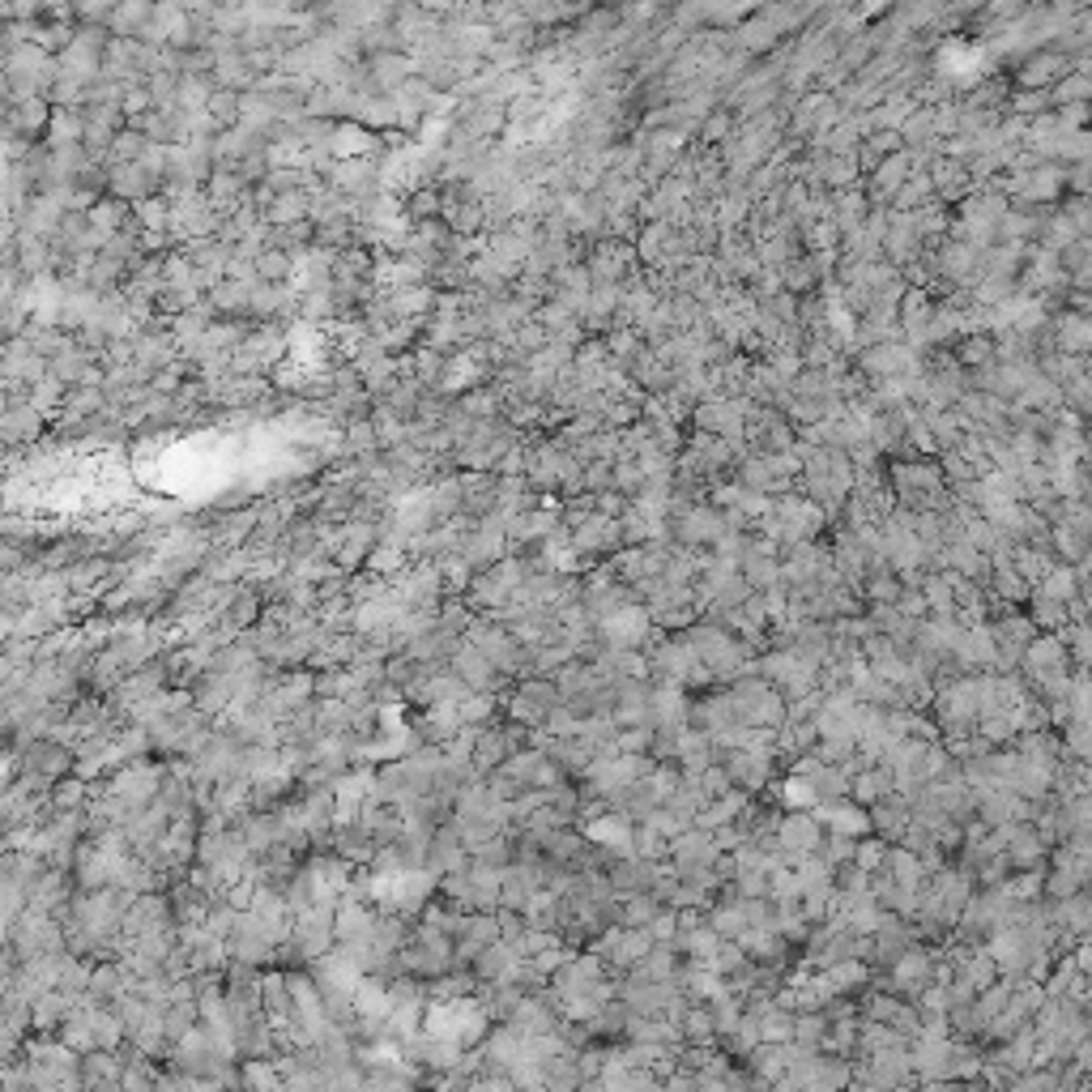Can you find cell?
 <instances>
[{
  "label": "cell",
  "mask_w": 1092,
  "mask_h": 1092,
  "mask_svg": "<svg viewBox=\"0 0 1092 1092\" xmlns=\"http://www.w3.org/2000/svg\"><path fill=\"white\" fill-rule=\"evenodd\" d=\"M1050 338H1054V350H1058V354L1084 359V354H1088V342H1092V329H1088V321H1084V311H1062L1058 321H1050Z\"/></svg>",
  "instance_id": "obj_17"
},
{
  "label": "cell",
  "mask_w": 1092,
  "mask_h": 1092,
  "mask_svg": "<svg viewBox=\"0 0 1092 1092\" xmlns=\"http://www.w3.org/2000/svg\"><path fill=\"white\" fill-rule=\"evenodd\" d=\"M649 952H653V939L644 926H611L593 939V956L615 973H632Z\"/></svg>",
  "instance_id": "obj_3"
},
{
  "label": "cell",
  "mask_w": 1092,
  "mask_h": 1092,
  "mask_svg": "<svg viewBox=\"0 0 1092 1092\" xmlns=\"http://www.w3.org/2000/svg\"><path fill=\"white\" fill-rule=\"evenodd\" d=\"M533 1092H542V1088H533Z\"/></svg>",
  "instance_id": "obj_34"
},
{
  "label": "cell",
  "mask_w": 1092,
  "mask_h": 1092,
  "mask_svg": "<svg viewBox=\"0 0 1092 1092\" xmlns=\"http://www.w3.org/2000/svg\"><path fill=\"white\" fill-rule=\"evenodd\" d=\"M1012 111H1016V120H1037V116H1045V111H1054V103H1050V91H1020L1016 99H1012Z\"/></svg>",
  "instance_id": "obj_27"
},
{
  "label": "cell",
  "mask_w": 1092,
  "mask_h": 1092,
  "mask_svg": "<svg viewBox=\"0 0 1092 1092\" xmlns=\"http://www.w3.org/2000/svg\"><path fill=\"white\" fill-rule=\"evenodd\" d=\"M615 751H619V755H649V751H653V730H649V726H636V730H619V739H615Z\"/></svg>",
  "instance_id": "obj_30"
},
{
  "label": "cell",
  "mask_w": 1092,
  "mask_h": 1092,
  "mask_svg": "<svg viewBox=\"0 0 1092 1092\" xmlns=\"http://www.w3.org/2000/svg\"><path fill=\"white\" fill-rule=\"evenodd\" d=\"M1045 854H1050V845L1041 841V832L1033 828V823H1008V828H1002V862H1008L1012 875L1041 866Z\"/></svg>",
  "instance_id": "obj_8"
},
{
  "label": "cell",
  "mask_w": 1092,
  "mask_h": 1092,
  "mask_svg": "<svg viewBox=\"0 0 1092 1092\" xmlns=\"http://www.w3.org/2000/svg\"><path fill=\"white\" fill-rule=\"evenodd\" d=\"M679 1041L687 1050H712L717 1045V1024H712L708 1008H687L679 1016Z\"/></svg>",
  "instance_id": "obj_21"
},
{
  "label": "cell",
  "mask_w": 1092,
  "mask_h": 1092,
  "mask_svg": "<svg viewBox=\"0 0 1092 1092\" xmlns=\"http://www.w3.org/2000/svg\"><path fill=\"white\" fill-rule=\"evenodd\" d=\"M662 909H666V905H657L653 893H644V897H623V901H619V926H649Z\"/></svg>",
  "instance_id": "obj_26"
},
{
  "label": "cell",
  "mask_w": 1092,
  "mask_h": 1092,
  "mask_svg": "<svg viewBox=\"0 0 1092 1092\" xmlns=\"http://www.w3.org/2000/svg\"><path fill=\"white\" fill-rule=\"evenodd\" d=\"M662 875V862H644L636 854H623L607 866V887L623 901V897H644V893H653V883Z\"/></svg>",
  "instance_id": "obj_7"
},
{
  "label": "cell",
  "mask_w": 1092,
  "mask_h": 1092,
  "mask_svg": "<svg viewBox=\"0 0 1092 1092\" xmlns=\"http://www.w3.org/2000/svg\"><path fill=\"white\" fill-rule=\"evenodd\" d=\"M747 807H751V794H743V790H726L722 798H712L708 807L696 815V828H704V832L726 828V823H734Z\"/></svg>",
  "instance_id": "obj_19"
},
{
  "label": "cell",
  "mask_w": 1092,
  "mask_h": 1092,
  "mask_svg": "<svg viewBox=\"0 0 1092 1092\" xmlns=\"http://www.w3.org/2000/svg\"><path fill=\"white\" fill-rule=\"evenodd\" d=\"M696 1088H700V1076L683 1072V1067H675V1072L662 1076V1092H696Z\"/></svg>",
  "instance_id": "obj_31"
},
{
  "label": "cell",
  "mask_w": 1092,
  "mask_h": 1092,
  "mask_svg": "<svg viewBox=\"0 0 1092 1092\" xmlns=\"http://www.w3.org/2000/svg\"><path fill=\"white\" fill-rule=\"evenodd\" d=\"M854 1072H862V1076L871 1080L879 1092H887V1088H901V1084H909V1080H913L909 1045H887V1050H879V1054H871L866 1062H858Z\"/></svg>",
  "instance_id": "obj_9"
},
{
  "label": "cell",
  "mask_w": 1092,
  "mask_h": 1092,
  "mask_svg": "<svg viewBox=\"0 0 1092 1092\" xmlns=\"http://www.w3.org/2000/svg\"><path fill=\"white\" fill-rule=\"evenodd\" d=\"M815 819L828 828L832 837H850V841H862V837H871V815H866V807H858V802L850 798H841V802H828V807H819Z\"/></svg>",
  "instance_id": "obj_11"
},
{
  "label": "cell",
  "mask_w": 1092,
  "mask_h": 1092,
  "mask_svg": "<svg viewBox=\"0 0 1092 1092\" xmlns=\"http://www.w3.org/2000/svg\"><path fill=\"white\" fill-rule=\"evenodd\" d=\"M866 196L862 188H845V192H832V206H828V222L837 227V235H850L866 222Z\"/></svg>",
  "instance_id": "obj_20"
},
{
  "label": "cell",
  "mask_w": 1092,
  "mask_h": 1092,
  "mask_svg": "<svg viewBox=\"0 0 1092 1092\" xmlns=\"http://www.w3.org/2000/svg\"><path fill=\"white\" fill-rule=\"evenodd\" d=\"M734 128H739V120H734L730 111H708V116L700 120L704 141H712V146H726V141L734 137Z\"/></svg>",
  "instance_id": "obj_28"
},
{
  "label": "cell",
  "mask_w": 1092,
  "mask_h": 1092,
  "mask_svg": "<svg viewBox=\"0 0 1092 1092\" xmlns=\"http://www.w3.org/2000/svg\"><path fill=\"white\" fill-rule=\"evenodd\" d=\"M819 845H823V823L807 811H786L782 819H777V828H772V850L777 858H782L786 866L802 862V858H811L819 854Z\"/></svg>",
  "instance_id": "obj_4"
},
{
  "label": "cell",
  "mask_w": 1092,
  "mask_h": 1092,
  "mask_svg": "<svg viewBox=\"0 0 1092 1092\" xmlns=\"http://www.w3.org/2000/svg\"><path fill=\"white\" fill-rule=\"evenodd\" d=\"M683 640L692 644L696 662L712 679H743V675H755V662L747 657V644L734 636L722 623H692V628L683 632Z\"/></svg>",
  "instance_id": "obj_1"
},
{
  "label": "cell",
  "mask_w": 1092,
  "mask_h": 1092,
  "mask_svg": "<svg viewBox=\"0 0 1092 1092\" xmlns=\"http://www.w3.org/2000/svg\"><path fill=\"white\" fill-rule=\"evenodd\" d=\"M542 1092H576L581 1088V1067H576V1050H560L555 1058H547L542 1067Z\"/></svg>",
  "instance_id": "obj_23"
},
{
  "label": "cell",
  "mask_w": 1092,
  "mask_h": 1092,
  "mask_svg": "<svg viewBox=\"0 0 1092 1092\" xmlns=\"http://www.w3.org/2000/svg\"><path fill=\"white\" fill-rule=\"evenodd\" d=\"M883 858H887V845H883L879 837H862V841L854 845V866H858V871H866V875L879 871Z\"/></svg>",
  "instance_id": "obj_29"
},
{
  "label": "cell",
  "mask_w": 1092,
  "mask_h": 1092,
  "mask_svg": "<svg viewBox=\"0 0 1092 1092\" xmlns=\"http://www.w3.org/2000/svg\"><path fill=\"white\" fill-rule=\"evenodd\" d=\"M897 786H893V772H887L883 764H862L854 777H850V802H858V807H875L879 798H887Z\"/></svg>",
  "instance_id": "obj_18"
},
{
  "label": "cell",
  "mask_w": 1092,
  "mask_h": 1092,
  "mask_svg": "<svg viewBox=\"0 0 1092 1092\" xmlns=\"http://www.w3.org/2000/svg\"><path fill=\"white\" fill-rule=\"evenodd\" d=\"M823 982L832 986V994H858L875 982V969L866 965V961H837L832 969H823Z\"/></svg>",
  "instance_id": "obj_22"
},
{
  "label": "cell",
  "mask_w": 1092,
  "mask_h": 1092,
  "mask_svg": "<svg viewBox=\"0 0 1092 1092\" xmlns=\"http://www.w3.org/2000/svg\"><path fill=\"white\" fill-rule=\"evenodd\" d=\"M717 764L726 768L730 786L743 790V794H755L772 782V764L777 755L772 751H751V747H739V751H717Z\"/></svg>",
  "instance_id": "obj_5"
},
{
  "label": "cell",
  "mask_w": 1092,
  "mask_h": 1092,
  "mask_svg": "<svg viewBox=\"0 0 1092 1092\" xmlns=\"http://www.w3.org/2000/svg\"><path fill=\"white\" fill-rule=\"evenodd\" d=\"M576 1092H611V1088L601 1084V1080H581V1088H576Z\"/></svg>",
  "instance_id": "obj_33"
},
{
  "label": "cell",
  "mask_w": 1092,
  "mask_h": 1092,
  "mask_svg": "<svg viewBox=\"0 0 1092 1092\" xmlns=\"http://www.w3.org/2000/svg\"><path fill=\"white\" fill-rule=\"evenodd\" d=\"M666 854H671V871L675 875H704V871H712V862L722 858L717 841H712V832H704V828L679 832Z\"/></svg>",
  "instance_id": "obj_6"
},
{
  "label": "cell",
  "mask_w": 1092,
  "mask_h": 1092,
  "mask_svg": "<svg viewBox=\"0 0 1092 1092\" xmlns=\"http://www.w3.org/2000/svg\"><path fill=\"white\" fill-rule=\"evenodd\" d=\"M854 1076V1062L850 1058H837V1054H815L807 1062V1092H845Z\"/></svg>",
  "instance_id": "obj_15"
},
{
  "label": "cell",
  "mask_w": 1092,
  "mask_h": 1092,
  "mask_svg": "<svg viewBox=\"0 0 1092 1092\" xmlns=\"http://www.w3.org/2000/svg\"><path fill=\"white\" fill-rule=\"evenodd\" d=\"M521 969V956L512 952L504 939L500 943H492L486 952H478L474 956V977L478 982H486V986H500V982H512V973Z\"/></svg>",
  "instance_id": "obj_16"
},
{
  "label": "cell",
  "mask_w": 1092,
  "mask_h": 1092,
  "mask_svg": "<svg viewBox=\"0 0 1092 1092\" xmlns=\"http://www.w3.org/2000/svg\"><path fill=\"white\" fill-rule=\"evenodd\" d=\"M934 730L947 734V743L977 734V683L973 675H956L952 683L934 687Z\"/></svg>",
  "instance_id": "obj_2"
},
{
  "label": "cell",
  "mask_w": 1092,
  "mask_h": 1092,
  "mask_svg": "<svg viewBox=\"0 0 1092 1092\" xmlns=\"http://www.w3.org/2000/svg\"><path fill=\"white\" fill-rule=\"evenodd\" d=\"M823 1029H828V1016L823 1012H802V1016H794V1045H802V1050H811V1054H819L823 1050Z\"/></svg>",
  "instance_id": "obj_25"
},
{
  "label": "cell",
  "mask_w": 1092,
  "mask_h": 1092,
  "mask_svg": "<svg viewBox=\"0 0 1092 1092\" xmlns=\"http://www.w3.org/2000/svg\"><path fill=\"white\" fill-rule=\"evenodd\" d=\"M653 730H687V712H692V700L683 696V687L675 683H653Z\"/></svg>",
  "instance_id": "obj_14"
},
{
  "label": "cell",
  "mask_w": 1092,
  "mask_h": 1092,
  "mask_svg": "<svg viewBox=\"0 0 1092 1092\" xmlns=\"http://www.w3.org/2000/svg\"><path fill=\"white\" fill-rule=\"evenodd\" d=\"M696 1092H730V1088H726V1080H700Z\"/></svg>",
  "instance_id": "obj_32"
},
{
  "label": "cell",
  "mask_w": 1092,
  "mask_h": 1092,
  "mask_svg": "<svg viewBox=\"0 0 1092 1092\" xmlns=\"http://www.w3.org/2000/svg\"><path fill=\"white\" fill-rule=\"evenodd\" d=\"M1072 73V64H1067L1058 52H1037V56H1024L1020 69H1016V81L1020 91H1050L1058 77Z\"/></svg>",
  "instance_id": "obj_13"
},
{
  "label": "cell",
  "mask_w": 1092,
  "mask_h": 1092,
  "mask_svg": "<svg viewBox=\"0 0 1092 1092\" xmlns=\"http://www.w3.org/2000/svg\"><path fill=\"white\" fill-rule=\"evenodd\" d=\"M675 973H679V952L671 943H653V952L632 969V977H640V982H657V986L675 982Z\"/></svg>",
  "instance_id": "obj_24"
},
{
  "label": "cell",
  "mask_w": 1092,
  "mask_h": 1092,
  "mask_svg": "<svg viewBox=\"0 0 1092 1092\" xmlns=\"http://www.w3.org/2000/svg\"><path fill=\"white\" fill-rule=\"evenodd\" d=\"M866 815H871V837H879L883 845H901L905 828H909V798H901L897 790L879 798L875 807H866Z\"/></svg>",
  "instance_id": "obj_12"
},
{
  "label": "cell",
  "mask_w": 1092,
  "mask_h": 1092,
  "mask_svg": "<svg viewBox=\"0 0 1092 1092\" xmlns=\"http://www.w3.org/2000/svg\"><path fill=\"white\" fill-rule=\"evenodd\" d=\"M918 943L913 939V926L905 922V918H893V913H887L883 918V926L871 934V969L879 965V969H887L893 961H901V956Z\"/></svg>",
  "instance_id": "obj_10"
}]
</instances>
